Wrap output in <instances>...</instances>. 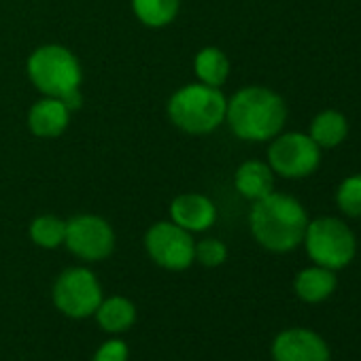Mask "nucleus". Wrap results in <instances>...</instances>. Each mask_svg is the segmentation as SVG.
Returning <instances> with one entry per match:
<instances>
[{
    "label": "nucleus",
    "instance_id": "1",
    "mask_svg": "<svg viewBox=\"0 0 361 361\" xmlns=\"http://www.w3.org/2000/svg\"><path fill=\"white\" fill-rule=\"evenodd\" d=\"M253 238L272 253L293 251L306 234L308 215L304 207L287 194H268L255 200L249 215Z\"/></svg>",
    "mask_w": 361,
    "mask_h": 361
},
{
    "label": "nucleus",
    "instance_id": "20",
    "mask_svg": "<svg viewBox=\"0 0 361 361\" xmlns=\"http://www.w3.org/2000/svg\"><path fill=\"white\" fill-rule=\"evenodd\" d=\"M338 209L348 217H361V174L344 178L336 192Z\"/></svg>",
    "mask_w": 361,
    "mask_h": 361
},
{
    "label": "nucleus",
    "instance_id": "17",
    "mask_svg": "<svg viewBox=\"0 0 361 361\" xmlns=\"http://www.w3.org/2000/svg\"><path fill=\"white\" fill-rule=\"evenodd\" d=\"M194 68H196V75H198L200 83L213 85V87H221L228 81V75H230L228 56L217 47L200 49L196 60H194Z\"/></svg>",
    "mask_w": 361,
    "mask_h": 361
},
{
    "label": "nucleus",
    "instance_id": "2",
    "mask_svg": "<svg viewBox=\"0 0 361 361\" xmlns=\"http://www.w3.org/2000/svg\"><path fill=\"white\" fill-rule=\"evenodd\" d=\"M287 119L285 100L262 85L243 87L228 100L226 121L230 123L232 132L251 142L272 140L281 134Z\"/></svg>",
    "mask_w": 361,
    "mask_h": 361
},
{
    "label": "nucleus",
    "instance_id": "7",
    "mask_svg": "<svg viewBox=\"0 0 361 361\" xmlns=\"http://www.w3.org/2000/svg\"><path fill=\"white\" fill-rule=\"evenodd\" d=\"M54 302L66 317L85 319L100 306L102 289L87 268H68L54 285Z\"/></svg>",
    "mask_w": 361,
    "mask_h": 361
},
{
    "label": "nucleus",
    "instance_id": "10",
    "mask_svg": "<svg viewBox=\"0 0 361 361\" xmlns=\"http://www.w3.org/2000/svg\"><path fill=\"white\" fill-rule=\"evenodd\" d=\"M272 357L274 361H329V348L312 329L291 327L274 338Z\"/></svg>",
    "mask_w": 361,
    "mask_h": 361
},
{
    "label": "nucleus",
    "instance_id": "3",
    "mask_svg": "<svg viewBox=\"0 0 361 361\" xmlns=\"http://www.w3.org/2000/svg\"><path fill=\"white\" fill-rule=\"evenodd\" d=\"M28 77L35 87L49 96L60 98L68 111L81 106V64L73 51L62 45H45L28 58Z\"/></svg>",
    "mask_w": 361,
    "mask_h": 361
},
{
    "label": "nucleus",
    "instance_id": "6",
    "mask_svg": "<svg viewBox=\"0 0 361 361\" xmlns=\"http://www.w3.org/2000/svg\"><path fill=\"white\" fill-rule=\"evenodd\" d=\"M321 147L302 132H287L272 138L268 166L285 178H304L319 168Z\"/></svg>",
    "mask_w": 361,
    "mask_h": 361
},
{
    "label": "nucleus",
    "instance_id": "11",
    "mask_svg": "<svg viewBox=\"0 0 361 361\" xmlns=\"http://www.w3.org/2000/svg\"><path fill=\"white\" fill-rule=\"evenodd\" d=\"M170 217L176 226L188 232H204L215 224L217 209L202 194H183L172 200Z\"/></svg>",
    "mask_w": 361,
    "mask_h": 361
},
{
    "label": "nucleus",
    "instance_id": "13",
    "mask_svg": "<svg viewBox=\"0 0 361 361\" xmlns=\"http://www.w3.org/2000/svg\"><path fill=\"white\" fill-rule=\"evenodd\" d=\"M234 185L240 196L255 202L274 192V172L268 164L259 159H249L236 170Z\"/></svg>",
    "mask_w": 361,
    "mask_h": 361
},
{
    "label": "nucleus",
    "instance_id": "22",
    "mask_svg": "<svg viewBox=\"0 0 361 361\" xmlns=\"http://www.w3.org/2000/svg\"><path fill=\"white\" fill-rule=\"evenodd\" d=\"M92 361H128V346L123 340H109L96 350Z\"/></svg>",
    "mask_w": 361,
    "mask_h": 361
},
{
    "label": "nucleus",
    "instance_id": "15",
    "mask_svg": "<svg viewBox=\"0 0 361 361\" xmlns=\"http://www.w3.org/2000/svg\"><path fill=\"white\" fill-rule=\"evenodd\" d=\"M94 314L102 329H106L111 334H119V331H126L134 323L136 308L128 298L113 295V298L102 300Z\"/></svg>",
    "mask_w": 361,
    "mask_h": 361
},
{
    "label": "nucleus",
    "instance_id": "16",
    "mask_svg": "<svg viewBox=\"0 0 361 361\" xmlns=\"http://www.w3.org/2000/svg\"><path fill=\"white\" fill-rule=\"evenodd\" d=\"M346 134H348L346 117L338 111H323L312 119L308 136L321 149H331V147H338L346 138Z\"/></svg>",
    "mask_w": 361,
    "mask_h": 361
},
{
    "label": "nucleus",
    "instance_id": "18",
    "mask_svg": "<svg viewBox=\"0 0 361 361\" xmlns=\"http://www.w3.org/2000/svg\"><path fill=\"white\" fill-rule=\"evenodd\" d=\"M180 0H132V9L138 22L149 28H164L174 22Z\"/></svg>",
    "mask_w": 361,
    "mask_h": 361
},
{
    "label": "nucleus",
    "instance_id": "12",
    "mask_svg": "<svg viewBox=\"0 0 361 361\" xmlns=\"http://www.w3.org/2000/svg\"><path fill=\"white\" fill-rule=\"evenodd\" d=\"M68 119H71L68 106L60 98H49V96L45 100H39L28 113L30 132L39 138H56L64 134V130L68 128Z\"/></svg>",
    "mask_w": 361,
    "mask_h": 361
},
{
    "label": "nucleus",
    "instance_id": "5",
    "mask_svg": "<svg viewBox=\"0 0 361 361\" xmlns=\"http://www.w3.org/2000/svg\"><path fill=\"white\" fill-rule=\"evenodd\" d=\"M308 257L323 268L340 270L348 266L357 251L353 230L336 217H319L308 221L304 240Z\"/></svg>",
    "mask_w": 361,
    "mask_h": 361
},
{
    "label": "nucleus",
    "instance_id": "4",
    "mask_svg": "<svg viewBox=\"0 0 361 361\" xmlns=\"http://www.w3.org/2000/svg\"><path fill=\"white\" fill-rule=\"evenodd\" d=\"M228 100L219 87L192 83L168 100L170 121L188 134H209L226 121Z\"/></svg>",
    "mask_w": 361,
    "mask_h": 361
},
{
    "label": "nucleus",
    "instance_id": "8",
    "mask_svg": "<svg viewBox=\"0 0 361 361\" xmlns=\"http://www.w3.org/2000/svg\"><path fill=\"white\" fill-rule=\"evenodd\" d=\"M149 257L166 270H185L194 264L196 243L188 230L174 221H159L145 236Z\"/></svg>",
    "mask_w": 361,
    "mask_h": 361
},
{
    "label": "nucleus",
    "instance_id": "21",
    "mask_svg": "<svg viewBox=\"0 0 361 361\" xmlns=\"http://www.w3.org/2000/svg\"><path fill=\"white\" fill-rule=\"evenodd\" d=\"M228 257V249L221 240L217 238H207V240H200L194 249V259H198L202 266L207 268H217L226 262Z\"/></svg>",
    "mask_w": 361,
    "mask_h": 361
},
{
    "label": "nucleus",
    "instance_id": "9",
    "mask_svg": "<svg viewBox=\"0 0 361 361\" xmlns=\"http://www.w3.org/2000/svg\"><path fill=\"white\" fill-rule=\"evenodd\" d=\"M64 245L85 262H98L113 253L115 234L113 228L96 215H79L66 221Z\"/></svg>",
    "mask_w": 361,
    "mask_h": 361
},
{
    "label": "nucleus",
    "instance_id": "14",
    "mask_svg": "<svg viewBox=\"0 0 361 361\" xmlns=\"http://www.w3.org/2000/svg\"><path fill=\"white\" fill-rule=\"evenodd\" d=\"M336 283L338 281H336L334 270L314 264L312 268H306L295 276L293 289H295L300 300H304L308 304H317V302L327 300L334 293Z\"/></svg>",
    "mask_w": 361,
    "mask_h": 361
},
{
    "label": "nucleus",
    "instance_id": "19",
    "mask_svg": "<svg viewBox=\"0 0 361 361\" xmlns=\"http://www.w3.org/2000/svg\"><path fill=\"white\" fill-rule=\"evenodd\" d=\"M30 238L35 245H39L43 249H56V247L64 245V240H66V221H62L60 217H54V215L37 217L30 224Z\"/></svg>",
    "mask_w": 361,
    "mask_h": 361
}]
</instances>
